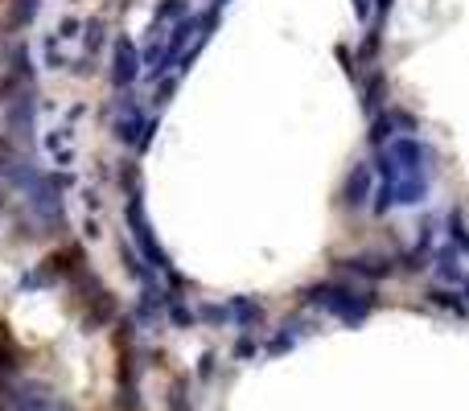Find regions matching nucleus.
<instances>
[{
  "label": "nucleus",
  "instance_id": "obj_7",
  "mask_svg": "<svg viewBox=\"0 0 469 411\" xmlns=\"http://www.w3.org/2000/svg\"><path fill=\"white\" fill-rule=\"evenodd\" d=\"M136 74V54L128 41H119V66H116V82H132Z\"/></svg>",
  "mask_w": 469,
  "mask_h": 411
},
{
  "label": "nucleus",
  "instance_id": "obj_12",
  "mask_svg": "<svg viewBox=\"0 0 469 411\" xmlns=\"http://www.w3.org/2000/svg\"><path fill=\"white\" fill-rule=\"evenodd\" d=\"M400 263H403V272H424V267H428V255H424V251H408Z\"/></svg>",
  "mask_w": 469,
  "mask_h": 411
},
{
  "label": "nucleus",
  "instance_id": "obj_3",
  "mask_svg": "<svg viewBox=\"0 0 469 411\" xmlns=\"http://www.w3.org/2000/svg\"><path fill=\"white\" fill-rule=\"evenodd\" d=\"M383 99H387V74L383 70H375V74L362 82V107H367V112H379Z\"/></svg>",
  "mask_w": 469,
  "mask_h": 411
},
{
  "label": "nucleus",
  "instance_id": "obj_14",
  "mask_svg": "<svg viewBox=\"0 0 469 411\" xmlns=\"http://www.w3.org/2000/svg\"><path fill=\"white\" fill-rule=\"evenodd\" d=\"M169 317H173L177 325H194V312H189V309H182V304H173V309H169Z\"/></svg>",
  "mask_w": 469,
  "mask_h": 411
},
{
  "label": "nucleus",
  "instance_id": "obj_17",
  "mask_svg": "<svg viewBox=\"0 0 469 411\" xmlns=\"http://www.w3.org/2000/svg\"><path fill=\"white\" fill-rule=\"evenodd\" d=\"M354 13L367 21V16H370V0H354Z\"/></svg>",
  "mask_w": 469,
  "mask_h": 411
},
{
  "label": "nucleus",
  "instance_id": "obj_9",
  "mask_svg": "<svg viewBox=\"0 0 469 411\" xmlns=\"http://www.w3.org/2000/svg\"><path fill=\"white\" fill-rule=\"evenodd\" d=\"M231 312L243 321V325H260V317H264V309H260V304H252V300H234Z\"/></svg>",
  "mask_w": 469,
  "mask_h": 411
},
{
  "label": "nucleus",
  "instance_id": "obj_6",
  "mask_svg": "<svg viewBox=\"0 0 469 411\" xmlns=\"http://www.w3.org/2000/svg\"><path fill=\"white\" fill-rule=\"evenodd\" d=\"M428 304H436V309H453L457 317H465V304H461V296H453L449 288H428Z\"/></svg>",
  "mask_w": 469,
  "mask_h": 411
},
{
  "label": "nucleus",
  "instance_id": "obj_5",
  "mask_svg": "<svg viewBox=\"0 0 469 411\" xmlns=\"http://www.w3.org/2000/svg\"><path fill=\"white\" fill-rule=\"evenodd\" d=\"M375 148H383V144H391L395 140V119H391V112L387 115H375V124H370V136H367Z\"/></svg>",
  "mask_w": 469,
  "mask_h": 411
},
{
  "label": "nucleus",
  "instance_id": "obj_4",
  "mask_svg": "<svg viewBox=\"0 0 469 411\" xmlns=\"http://www.w3.org/2000/svg\"><path fill=\"white\" fill-rule=\"evenodd\" d=\"M436 272H440L445 284H465V276H461V251H457V247L440 251V255H436Z\"/></svg>",
  "mask_w": 469,
  "mask_h": 411
},
{
  "label": "nucleus",
  "instance_id": "obj_2",
  "mask_svg": "<svg viewBox=\"0 0 469 411\" xmlns=\"http://www.w3.org/2000/svg\"><path fill=\"white\" fill-rule=\"evenodd\" d=\"M370 194V164H354V173L346 177V206H362Z\"/></svg>",
  "mask_w": 469,
  "mask_h": 411
},
{
  "label": "nucleus",
  "instance_id": "obj_15",
  "mask_svg": "<svg viewBox=\"0 0 469 411\" xmlns=\"http://www.w3.org/2000/svg\"><path fill=\"white\" fill-rule=\"evenodd\" d=\"M202 317H206V321H227L231 312H227V309H218V304H206V309H202Z\"/></svg>",
  "mask_w": 469,
  "mask_h": 411
},
{
  "label": "nucleus",
  "instance_id": "obj_16",
  "mask_svg": "<svg viewBox=\"0 0 469 411\" xmlns=\"http://www.w3.org/2000/svg\"><path fill=\"white\" fill-rule=\"evenodd\" d=\"M214 375V354H202V362H198V378H210Z\"/></svg>",
  "mask_w": 469,
  "mask_h": 411
},
{
  "label": "nucleus",
  "instance_id": "obj_11",
  "mask_svg": "<svg viewBox=\"0 0 469 411\" xmlns=\"http://www.w3.org/2000/svg\"><path fill=\"white\" fill-rule=\"evenodd\" d=\"M375 54H379V25L367 29V41H362V49H358V62H370Z\"/></svg>",
  "mask_w": 469,
  "mask_h": 411
},
{
  "label": "nucleus",
  "instance_id": "obj_18",
  "mask_svg": "<svg viewBox=\"0 0 469 411\" xmlns=\"http://www.w3.org/2000/svg\"><path fill=\"white\" fill-rule=\"evenodd\" d=\"M375 4H379V13H387V9H391V4H395V0H375Z\"/></svg>",
  "mask_w": 469,
  "mask_h": 411
},
{
  "label": "nucleus",
  "instance_id": "obj_10",
  "mask_svg": "<svg viewBox=\"0 0 469 411\" xmlns=\"http://www.w3.org/2000/svg\"><path fill=\"white\" fill-rule=\"evenodd\" d=\"M391 206H395V185H387V181H383V185H379V194H375V214L383 218Z\"/></svg>",
  "mask_w": 469,
  "mask_h": 411
},
{
  "label": "nucleus",
  "instance_id": "obj_13",
  "mask_svg": "<svg viewBox=\"0 0 469 411\" xmlns=\"http://www.w3.org/2000/svg\"><path fill=\"white\" fill-rule=\"evenodd\" d=\"M252 354H255V342H252V337H239V342H234V358H239V362L252 358Z\"/></svg>",
  "mask_w": 469,
  "mask_h": 411
},
{
  "label": "nucleus",
  "instance_id": "obj_19",
  "mask_svg": "<svg viewBox=\"0 0 469 411\" xmlns=\"http://www.w3.org/2000/svg\"><path fill=\"white\" fill-rule=\"evenodd\" d=\"M461 292H465V300H469V276H465V284H461Z\"/></svg>",
  "mask_w": 469,
  "mask_h": 411
},
{
  "label": "nucleus",
  "instance_id": "obj_8",
  "mask_svg": "<svg viewBox=\"0 0 469 411\" xmlns=\"http://www.w3.org/2000/svg\"><path fill=\"white\" fill-rule=\"evenodd\" d=\"M449 239H453L457 251L469 255V230H465V222H461V214H449Z\"/></svg>",
  "mask_w": 469,
  "mask_h": 411
},
{
  "label": "nucleus",
  "instance_id": "obj_1",
  "mask_svg": "<svg viewBox=\"0 0 469 411\" xmlns=\"http://www.w3.org/2000/svg\"><path fill=\"white\" fill-rule=\"evenodd\" d=\"M346 272L354 276H367V279H387L395 272V259H383V255H358V259H342Z\"/></svg>",
  "mask_w": 469,
  "mask_h": 411
}]
</instances>
